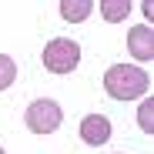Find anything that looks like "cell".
Masks as SVG:
<instances>
[{
    "label": "cell",
    "instance_id": "10",
    "mask_svg": "<svg viewBox=\"0 0 154 154\" xmlns=\"http://www.w3.org/2000/svg\"><path fill=\"white\" fill-rule=\"evenodd\" d=\"M141 10H144V17H147V20H154V4H151V0H144Z\"/></svg>",
    "mask_w": 154,
    "mask_h": 154
},
{
    "label": "cell",
    "instance_id": "11",
    "mask_svg": "<svg viewBox=\"0 0 154 154\" xmlns=\"http://www.w3.org/2000/svg\"><path fill=\"white\" fill-rule=\"evenodd\" d=\"M0 154H7V151H4V147H0Z\"/></svg>",
    "mask_w": 154,
    "mask_h": 154
},
{
    "label": "cell",
    "instance_id": "7",
    "mask_svg": "<svg viewBox=\"0 0 154 154\" xmlns=\"http://www.w3.org/2000/svg\"><path fill=\"white\" fill-rule=\"evenodd\" d=\"M97 10L107 23H121L127 14H131V4L127 0H97Z\"/></svg>",
    "mask_w": 154,
    "mask_h": 154
},
{
    "label": "cell",
    "instance_id": "4",
    "mask_svg": "<svg viewBox=\"0 0 154 154\" xmlns=\"http://www.w3.org/2000/svg\"><path fill=\"white\" fill-rule=\"evenodd\" d=\"M127 50H131V57L141 60V64L154 60V30L147 23H137V27L127 30Z\"/></svg>",
    "mask_w": 154,
    "mask_h": 154
},
{
    "label": "cell",
    "instance_id": "3",
    "mask_svg": "<svg viewBox=\"0 0 154 154\" xmlns=\"http://www.w3.org/2000/svg\"><path fill=\"white\" fill-rule=\"evenodd\" d=\"M23 121H27V127L34 134H54L64 121V111H60L57 100L40 97V100H30V107L23 111Z\"/></svg>",
    "mask_w": 154,
    "mask_h": 154
},
{
    "label": "cell",
    "instance_id": "1",
    "mask_svg": "<svg viewBox=\"0 0 154 154\" xmlns=\"http://www.w3.org/2000/svg\"><path fill=\"white\" fill-rule=\"evenodd\" d=\"M147 87H151V77L137 64H114L104 74V91L114 100H137L147 94Z\"/></svg>",
    "mask_w": 154,
    "mask_h": 154
},
{
    "label": "cell",
    "instance_id": "6",
    "mask_svg": "<svg viewBox=\"0 0 154 154\" xmlns=\"http://www.w3.org/2000/svg\"><path fill=\"white\" fill-rule=\"evenodd\" d=\"M60 17L64 20H70V23H84L87 17H91V10H94V4L91 0H60Z\"/></svg>",
    "mask_w": 154,
    "mask_h": 154
},
{
    "label": "cell",
    "instance_id": "2",
    "mask_svg": "<svg viewBox=\"0 0 154 154\" xmlns=\"http://www.w3.org/2000/svg\"><path fill=\"white\" fill-rule=\"evenodd\" d=\"M81 64V44L70 37H54L44 47V67L50 74H70Z\"/></svg>",
    "mask_w": 154,
    "mask_h": 154
},
{
    "label": "cell",
    "instance_id": "9",
    "mask_svg": "<svg viewBox=\"0 0 154 154\" xmlns=\"http://www.w3.org/2000/svg\"><path fill=\"white\" fill-rule=\"evenodd\" d=\"M14 81H17V60L7 57V54H0V91L14 87Z\"/></svg>",
    "mask_w": 154,
    "mask_h": 154
},
{
    "label": "cell",
    "instance_id": "5",
    "mask_svg": "<svg viewBox=\"0 0 154 154\" xmlns=\"http://www.w3.org/2000/svg\"><path fill=\"white\" fill-rule=\"evenodd\" d=\"M81 141L91 147H104L111 141V121L104 114H87L81 121Z\"/></svg>",
    "mask_w": 154,
    "mask_h": 154
},
{
    "label": "cell",
    "instance_id": "8",
    "mask_svg": "<svg viewBox=\"0 0 154 154\" xmlns=\"http://www.w3.org/2000/svg\"><path fill=\"white\" fill-rule=\"evenodd\" d=\"M137 127L144 134H154V97H144L137 107Z\"/></svg>",
    "mask_w": 154,
    "mask_h": 154
}]
</instances>
